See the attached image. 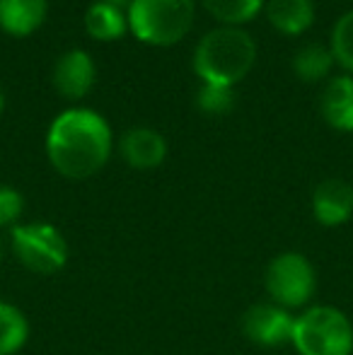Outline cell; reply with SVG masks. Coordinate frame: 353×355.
<instances>
[{"label": "cell", "mask_w": 353, "mask_h": 355, "mask_svg": "<svg viewBox=\"0 0 353 355\" xmlns=\"http://www.w3.org/2000/svg\"><path fill=\"white\" fill-rule=\"evenodd\" d=\"M193 15V0H133L126 17L141 42L170 46L189 34Z\"/></svg>", "instance_id": "4"}, {"label": "cell", "mask_w": 353, "mask_h": 355, "mask_svg": "<svg viewBox=\"0 0 353 355\" xmlns=\"http://www.w3.org/2000/svg\"><path fill=\"white\" fill-rule=\"evenodd\" d=\"M94 61L83 49L66 51L53 66V85L68 99H80L94 85Z\"/></svg>", "instance_id": "9"}, {"label": "cell", "mask_w": 353, "mask_h": 355, "mask_svg": "<svg viewBox=\"0 0 353 355\" xmlns=\"http://www.w3.org/2000/svg\"><path fill=\"white\" fill-rule=\"evenodd\" d=\"M126 27H128V17L123 15V10L114 8L109 3H102V0L89 5L85 12V29L89 32V37L99 39V42L121 39Z\"/></svg>", "instance_id": "14"}, {"label": "cell", "mask_w": 353, "mask_h": 355, "mask_svg": "<svg viewBox=\"0 0 353 355\" xmlns=\"http://www.w3.org/2000/svg\"><path fill=\"white\" fill-rule=\"evenodd\" d=\"M46 0H0V27L12 37H27L46 19Z\"/></svg>", "instance_id": "12"}, {"label": "cell", "mask_w": 353, "mask_h": 355, "mask_svg": "<svg viewBox=\"0 0 353 355\" xmlns=\"http://www.w3.org/2000/svg\"><path fill=\"white\" fill-rule=\"evenodd\" d=\"M10 247L19 263L27 271L39 276L58 273L68 261L66 237L49 223H27L12 227Z\"/></svg>", "instance_id": "5"}, {"label": "cell", "mask_w": 353, "mask_h": 355, "mask_svg": "<svg viewBox=\"0 0 353 355\" xmlns=\"http://www.w3.org/2000/svg\"><path fill=\"white\" fill-rule=\"evenodd\" d=\"M46 155L53 169L68 179H87L112 155V128L92 109H68L53 119L46 133Z\"/></svg>", "instance_id": "1"}, {"label": "cell", "mask_w": 353, "mask_h": 355, "mask_svg": "<svg viewBox=\"0 0 353 355\" xmlns=\"http://www.w3.org/2000/svg\"><path fill=\"white\" fill-rule=\"evenodd\" d=\"M268 22L283 34H302L315 19L312 0H268Z\"/></svg>", "instance_id": "13"}, {"label": "cell", "mask_w": 353, "mask_h": 355, "mask_svg": "<svg viewBox=\"0 0 353 355\" xmlns=\"http://www.w3.org/2000/svg\"><path fill=\"white\" fill-rule=\"evenodd\" d=\"M0 259H3V242H0Z\"/></svg>", "instance_id": "23"}, {"label": "cell", "mask_w": 353, "mask_h": 355, "mask_svg": "<svg viewBox=\"0 0 353 355\" xmlns=\"http://www.w3.org/2000/svg\"><path fill=\"white\" fill-rule=\"evenodd\" d=\"M325 121L336 131H353V78L339 75L327 83L320 99Z\"/></svg>", "instance_id": "11"}, {"label": "cell", "mask_w": 353, "mask_h": 355, "mask_svg": "<svg viewBox=\"0 0 353 355\" xmlns=\"http://www.w3.org/2000/svg\"><path fill=\"white\" fill-rule=\"evenodd\" d=\"M315 283V268L307 261V257L298 252H283L273 257L264 273L268 297L283 309H298L310 302Z\"/></svg>", "instance_id": "6"}, {"label": "cell", "mask_w": 353, "mask_h": 355, "mask_svg": "<svg viewBox=\"0 0 353 355\" xmlns=\"http://www.w3.org/2000/svg\"><path fill=\"white\" fill-rule=\"evenodd\" d=\"M167 143L157 131L148 126H133L121 138V157L133 169H153L165 162Z\"/></svg>", "instance_id": "10"}, {"label": "cell", "mask_w": 353, "mask_h": 355, "mask_svg": "<svg viewBox=\"0 0 353 355\" xmlns=\"http://www.w3.org/2000/svg\"><path fill=\"white\" fill-rule=\"evenodd\" d=\"M291 343L298 355H351L353 324L341 309L315 304L295 317Z\"/></svg>", "instance_id": "3"}, {"label": "cell", "mask_w": 353, "mask_h": 355, "mask_svg": "<svg viewBox=\"0 0 353 355\" xmlns=\"http://www.w3.org/2000/svg\"><path fill=\"white\" fill-rule=\"evenodd\" d=\"M29 338V322L15 304L0 300V355H15Z\"/></svg>", "instance_id": "15"}, {"label": "cell", "mask_w": 353, "mask_h": 355, "mask_svg": "<svg viewBox=\"0 0 353 355\" xmlns=\"http://www.w3.org/2000/svg\"><path fill=\"white\" fill-rule=\"evenodd\" d=\"M257 44L240 27H218L203 34L193 53V71L203 83L235 85L252 71Z\"/></svg>", "instance_id": "2"}, {"label": "cell", "mask_w": 353, "mask_h": 355, "mask_svg": "<svg viewBox=\"0 0 353 355\" xmlns=\"http://www.w3.org/2000/svg\"><path fill=\"white\" fill-rule=\"evenodd\" d=\"M24 211V198L12 187L0 184V227H17V220Z\"/></svg>", "instance_id": "20"}, {"label": "cell", "mask_w": 353, "mask_h": 355, "mask_svg": "<svg viewBox=\"0 0 353 355\" xmlns=\"http://www.w3.org/2000/svg\"><path fill=\"white\" fill-rule=\"evenodd\" d=\"M5 107V94H3V87H0V112H3Z\"/></svg>", "instance_id": "22"}, {"label": "cell", "mask_w": 353, "mask_h": 355, "mask_svg": "<svg viewBox=\"0 0 353 355\" xmlns=\"http://www.w3.org/2000/svg\"><path fill=\"white\" fill-rule=\"evenodd\" d=\"M332 53L346 71H353V10L336 19L332 32Z\"/></svg>", "instance_id": "19"}, {"label": "cell", "mask_w": 353, "mask_h": 355, "mask_svg": "<svg viewBox=\"0 0 353 355\" xmlns=\"http://www.w3.org/2000/svg\"><path fill=\"white\" fill-rule=\"evenodd\" d=\"M203 5L216 19L225 22L227 27H235V24L255 17L264 5V0H203Z\"/></svg>", "instance_id": "17"}, {"label": "cell", "mask_w": 353, "mask_h": 355, "mask_svg": "<svg viewBox=\"0 0 353 355\" xmlns=\"http://www.w3.org/2000/svg\"><path fill=\"white\" fill-rule=\"evenodd\" d=\"M293 327H295V317L291 314V309H283L273 302L252 304L242 314V334L261 348H278L291 343Z\"/></svg>", "instance_id": "7"}, {"label": "cell", "mask_w": 353, "mask_h": 355, "mask_svg": "<svg viewBox=\"0 0 353 355\" xmlns=\"http://www.w3.org/2000/svg\"><path fill=\"white\" fill-rule=\"evenodd\" d=\"M102 3H109V5H114V8L123 10V8H131L133 0H102Z\"/></svg>", "instance_id": "21"}, {"label": "cell", "mask_w": 353, "mask_h": 355, "mask_svg": "<svg viewBox=\"0 0 353 355\" xmlns=\"http://www.w3.org/2000/svg\"><path fill=\"white\" fill-rule=\"evenodd\" d=\"M196 104L208 116H223V114L230 112L232 104H235V92H232L230 85L203 83L196 94Z\"/></svg>", "instance_id": "18"}, {"label": "cell", "mask_w": 353, "mask_h": 355, "mask_svg": "<svg viewBox=\"0 0 353 355\" xmlns=\"http://www.w3.org/2000/svg\"><path fill=\"white\" fill-rule=\"evenodd\" d=\"M312 213L325 227H339L353 215V187L344 179H325L312 193Z\"/></svg>", "instance_id": "8"}, {"label": "cell", "mask_w": 353, "mask_h": 355, "mask_svg": "<svg viewBox=\"0 0 353 355\" xmlns=\"http://www.w3.org/2000/svg\"><path fill=\"white\" fill-rule=\"evenodd\" d=\"M332 63H334L332 49H327L325 44H305L298 49L295 58H293V71L305 83H317V80L327 78Z\"/></svg>", "instance_id": "16"}]
</instances>
